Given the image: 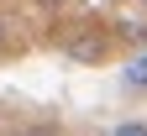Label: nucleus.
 I'll use <instances>...</instances> for the list:
<instances>
[{
	"mask_svg": "<svg viewBox=\"0 0 147 136\" xmlns=\"http://www.w3.org/2000/svg\"><path fill=\"white\" fill-rule=\"evenodd\" d=\"M0 37H5V21H0Z\"/></svg>",
	"mask_w": 147,
	"mask_h": 136,
	"instance_id": "39448f33",
	"label": "nucleus"
},
{
	"mask_svg": "<svg viewBox=\"0 0 147 136\" xmlns=\"http://www.w3.org/2000/svg\"><path fill=\"white\" fill-rule=\"evenodd\" d=\"M116 136H147V126H142V121H131V126H116Z\"/></svg>",
	"mask_w": 147,
	"mask_h": 136,
	"instance_id": "f03ea898",
	"label": "nucleus"
},
{
	"mask_svg": "<svg viewBox=\"0 0 147 136\" xmlns=\"http://www.w3.org/2000/svg\"><path fill=\"white\" fill-rule=\"evenodd\" d=\"M42 5H58V0H42Z\"/></svg>",
	"mask_w": 147,
	"mask_h": 136,
	"instance_id": "20e7f679",
	"label": "nucleus"
},
{
	"mask_svg": "<svg viewBox=\"0 0 147 136\" xmlns=\"http://www.w3.org/2000/svg\"><path fill=\"white\" fill-rule=\"evenodd\" d=\"M126 84H137V89H147V47L126 63Z\"/></svg>",
	"mask_w": 147,
	"mask_h": 136,
	"instance_id": "f257e3e1",
	"label": "nucleus"
},
{
	"mask_svg": "<svg viewBox=\"0 0 147 136\" xmlns=\"http://www.w3.org/2000/svg\"><path fill=\"white\" fill-rule=\"evenodd\" d=\"M26 136H58V131H26Z\"/></svg>",
	"mask_w": 147,
	"mask_h": 136,
	"instance_id": "7ed1b4c3",
	"label": "nucleus"
}]
</instances>
